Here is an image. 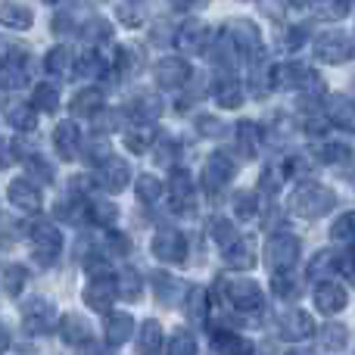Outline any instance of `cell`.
<instances>
[{"instance_id": "cell-10", "label": "cell", "mask_w": 355, "mask_h": 355, "mask_svg": "<svg viewBox=\"0 0 355 355\" xmlns=\"http://www.w3.org/2000/svg\"><path fill=\"white\" fill-rule=\"evenodd\" d=\"M196 352V343L187 331H175L172 337V346H168V355H193Z\"/></svg>"}, {"instance_id": "cell-1", "label": "cell", "mask_w": 355, "mask_h": 355, "mask_svg": "<svg viewBox=\"0 0 355 355\" xmlns=\"http://www.w3.org/2000/svg\"><path fill=\"white\" fill-rule=\"evenodd\" d=\"M327 206H334L331 190H302V193H296V209H302V215H318Z\"/></svg>"}, {"instance_id": "cell-15", "label": "cell", "mask_w": 355, "mask_h": 355, "mask_svg": "<svg viewBox=\"0 0 355 355\" xmlns=\"http://www.w3.org/2000/svg\"><path fill=\"white\" fill-rule=\"evenodd\" d=\"M290 355H300V352H290Z\"/></svg>"}, {"instance_id": "cell-2", "label": "cell", "mask_w": 355, "mask_h": 355, "mask_svg": "<svg viewBox=\"0 0 355 355\" xmlns=\"http://www.w3.org/2000/svg\"><path fill=\"white\" fill-rule=\"evenodd\" d=\"M281 334H284L287 340H302V337H309V334H312V318H309V315H302V312L284 315V318H281Z\"/></svg>"}, {"instance_id": "cell-4", "label": "cell", "mask_w": 355, "mask_h": 355, "mask_svg": "<svg viewBox=\"0 0 355 355\" xmlns=\"http://www.w3.org/2000/svg\"><path fill=\"white\" fill-rule=\"evenodd\" d=\"M162 349V334H159V324L156 321H150L147 327H144L141 334V343H137V352L141 355H159Z\"/></svg>"}, {"instance_id": "cell-13", "label": "cell", "mask_w": 355, "mask_h": 355, "mask_svg": "<svg viewBox=\"0 0 355 355\" xmlns=\"http://www.w3.org/2000/svg\"><path fill=\"white\" fill-rule=\"evenodd\" d=\"M78 355H110V352H106V349H100L97 343H85V346H81V349H78Z\"/></svg>"}, {"instance_id": "cell-11", "label": "cell", "mask_w": 355, "mask_h": 355, "mask_svg": "<svg viewBox=\"0 0 355 355\" xmlns=\"http://www.w3.org/2000/svg\"><path fill=\"white\" fill-rule=\"evenodd\" d=\"M321 343H324V349H343L346 331H343V327H337V324L324 327V337H321Z\"/></svg>"}, {"instance_id": "cell-8", "label": "cell", "mask_w": 355, "mask_h": 355, "mask_svg": "<svg viewBox=\"0 0 355 355\" xmlns=\"http://www.w3.org/2000/svg\"><path fill=\"white\" fill-rule=\"evenodd\" d=\"M343 302H346V293L340 287H334V284H327V287L318 293V306L324 309V312H340Z\"/></svg>"}, {"instance_id": "cell-12", "label": "cell", "mask_w": 355, "mask_h": 355, "mask_svg": "<svg viewBox=\"0 0 355 355\" xmlns=\"http://www.w3.org/2000/svg\"><path fill=\"white\" fill-rule=\"evenodd\" d=\"M156 193H159V184H156L153 178H141V196H150V200H153Z\"/></svg>"}, {"instance_id": "cell-6", "label": "cell", "mask_w": 355, "mask_h": 355, "mask_svg": "<svg viewBox=\"0 0 355 355\" xmlns=\"http://www.w3.org/2000/svg\"><path fill=\"white\" fill-rule=\"evenodd\" d=\"M100 181H103L110 190H119V187H125V181H128V168H125L122 162H106V168L100 172Z\"/></svg>"}, {"instance_id": "cell-14", "label": "cell", "mask_w": 355, "mask_h": 355, "mask_svg": "<svg viewBox=\"0 0 355 355\" xmlns=\"http://www.w3.org/2000/svg\"><path fill=\"white\" fill-rule=\"evenodd\" d=\"M300 3H309V0H300Z\"/></svg>"}, {"instance_id": "cell-3", "label": "cell", "mask_w": 355, "mask_h": 355, "mask_svg": "<svg viewBox=\"0 0 355 355\" xmlns=\"http://www.w3.org/2000/svg\"><path fill=\"white\" fill-rule=\"evenodd\" d=\"M318 53L327 56V60H334V62H340L352 53V41H346L343 35H327L324 41L318 44Z\"/></svg>"}, {"instance_id": "cell-5", "label": "cell", "mask_w": 355, "mask_h": 355, "mask_svg": "<svg viewBox=\"0 0 355 355\" xmlns=\"http://www.w3.org/2000/svg\"><path fill=\"white\" fill-rule=\"evenodd\" d=\"M62 337H66L69 343H87V337H91V327H87L85 318H78V315H69L66 324H62Z\"/></svg>"}, {"instance_id": "cell-7", "label": "cell", "mask_w": 355, "mask_h": 355, "mask_svg": "<svg viewBox=\"0 0 355 355\" xmlns=\"http://www.w3.org/2000/svg\"><path fill=\"white\" fill-rule=\"evenodd\" d=\"M128 334H131L128 315H112L110 324H106V340H110V343H122V340H128Z\"/></svg>"}, {"instance_id": "cell-9", "label": "cell", "mask_w": 355, "mask_h": 355, "mask_svg": "<svg viewBox=\"0 0 355 355\" xmlns=\"http://www.w3.org/2000/svg\"><path fill=\"white\" fill-rule=\"evenodd\" d=\"M218 352L221 355H250V343L240 337H234V334H221L218 337Z\"/></svg>"}]
</instances>
